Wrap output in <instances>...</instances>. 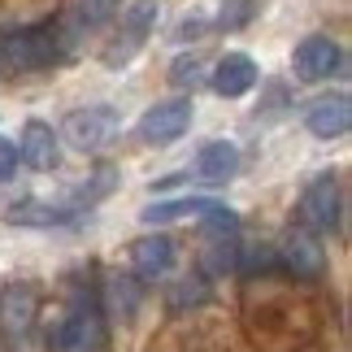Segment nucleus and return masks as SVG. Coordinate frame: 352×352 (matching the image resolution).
<instances>
[{"mask_svg": "<svg viewBox=\"0 0 352 352\" xmlns=\"http://www.w3.org/2000/svg\"><path fill=\"white\" fill-rule=\"evenodd\" d=\"M218 200L213 196H183V200H157V205H148L140 218L148 222V226H166V222H174V218H200V213H209Z\"/></svg>", "mask_w": 352, "mask_h": 352, "instance_id": "obj_17", "label": "nucleus"}, {"mask_svg": "<svg viewBox=\"0 0 352 352\" xmlns=\"http://www.w3.org/2000/svg\"><path fill=\"white\" fill-rule=\"evenodd\" d=\"M113 5L118 0H78V9H74V18L83 31H96V26H104L113 18Z\"/></svg>", "mask_w": 352, "mask_h": 352, "instance_id": "obj_20", "label": "nucleus"}, {"mask_svg": "<svg viewBox=\"0 0 352 352\" xmlns=\"http://www.w3.org/2000/svg\"><path fill=\"white\" fill-rule=\"evenodd\" d=\"M283 261H287L292 274L300 278H318L322 265H327V256H322V243L314 231H305V226H292L287 239H283Z\"/></svg>", "mask_w": 352, "mask_h": 352, "instance_id": "obj_14", "label": "nucleus"}, {"mask_svg": "<svg viewBox=\"0 0 352 352\" xmlns=\"http://www.w3.org/2000/svg\"><path fill=\"white\" fill-rule=\"evenodd\" d=\"M52 352H100L104 348V314L96 296H74L70 309L48 335Z\"/></svg>", "mask_w": 352, "mask_h": 352, "instance_id": "obj_2", "label": "nucleus"}, {"mask_svg": "<svg viewBox=\"0 0 352 352\" xmlns=\"http://www.w3.org/2000/svg\"><path fill=\"white\" fill-rule=\"evenodd\" d=\"M200 78H205V61H200L196 52L174 57V65H170V83H174V87H196Z\"/></svg>", "mask_w": 352, "mask_h": 352, "instance_id": "obj_19", "label": "nucleus"}, {"mask_svg": "<svg viewBox=\"0 0 352 352\" xmlns=\"http://www.w3.org/2000/svg\"><path fill=\"white\" fill-rule=\"evenodd\" d=\"M0 352H9V348H5V340H0Z\"/></svg>", "mask_w": 352, "mask_h": 352, "instance_id": "obj_26", "label": "nucleus"}, {"mask_svg": "<svg viewBox=\"0 0 352 352\" xmlns=\"http://www.w3.org/2000/svg\"><path fill=\"white\" fill-rule=\"evenodd\" d=\"M252 13V0H222V13H218V26H226V31H235V26L248 22Z\"/></svg>", "mask_w": 352, "mask_h": 352, "instance_id": "obj_21", "label": "nucleus"}, {"mask_svg": "<svg viewBox=\"0 0 352 352\" xmlns=\"http://www.w3.org/2000/svg\"><path fill=\"white\" fill-rule=\"evenodd\" d=\"M157 18H161V5H157V0H135V5L122 13V22H118V31L109 39V48H104V65L118 70V65L135 61V52H140L148 44V35H153Z\"/></svg>", "mask_w": 352, "mask_h": 352, "instance_id": "obj_4", "label": "nucleus"}, {"mask_svg": "<svg viewBox=\"0 0 352 352\" xmlns=\"http://www.w3.org/2000/svg\"><path fill=\"white\" fill-rule=\"evenodd\" d=\"M104 300H109L113 318L131 322L135 314H140V278L135 274H109L104 278Z\"/></svg>", "mask_w": 352, "mask_h": 352, "instance_id": "obj_18", "label": "nucleus"}, {"mask_svg": "<svg viewBox=\"0 0 352 352\" xmlns=\"http://www.w3.org/2000/svg\"><path fill=\"white\" fill-rule=\"evenodd\" d=\"M209 87L218 91L222 100H239V96H248V91L256 87V65H252V57H243V52H226V57L213 65Z\"/></svg>", "mask_w": 352, "mask_h": 352, "instance_id": "obj_12", "label": "nucleus"}, {"mask_svg": "<svg viewBox=\"0 0 352 352\" xmlns=\"http://www.w3.org/2000/svg\"><path fill=\"white\" fill-rule=\"evenodd\" d=\"M239 174V148L231 140H209L196 153V179L205 183H226Z\"/></svg>", "mask_w": 352, "mask_h": 352, "instance_id": "obj_16", "label": "nucleus"}, {"mask_svg": "<svg viewBox=\"0 0 352 352\" xmlns=\"http://www.w3.org/2000/svg\"><path fill=\"white\" fill-rule=\"evenodd\" d=\"M39 322V292L31 283H13L0 292V340H26Z\"/></svg>", "mask_w": 352, "mask_h": 352, "instance_id": "obj_8", "label": "nucleus"}, {"mask_svg": "<svg viewBox=\"0 0 352 352\" xmlns=\"http://www.w3.org/2000/svg\"><path fill=\"white\" fill-rule=\"evenodd\" d=\"M292 65H296V74H300L305 83H322V78H331L344 65V52H340V44H335L331 35H309V39L296 44Z\"/></svg>", "mask_w": 352, "mask_h": 352, "instance_id": "obj_9", "label": "nucleus"}, {"mask_svg": "<svg viewBox=\"0 0 352 352\" xmlns=\"http://www.w3.org/2000/svg\"><path fill=\"white\" fill-rule=\"evenodd\" d=\"M205 283H192V278H187V283H179V287H174L170 292V300H174V309H187V305H200V300H205Z\"/></svg>", "mask_w": 352, "mask_h": 352, "instance_id": "obj_22", "label": "nucleus"}, {"mask_svg": "<svg viewBox=\"0 0 352 352\" xmlns=\"http://www.w3.org/2000/svg\"><path fill=\"white\" fill-rule=\"evenodd\" d=\"M174 270V239L170 235H144L131 243V274L140 283H157Z\"/></svg>", "mask_w": 352, "mask_h": 352, "instance_id": "obj_10", "label": "nucleus"}, {"mask_svg": "<svg viewBox=\"0 0 352 352\" xmlns=\"http://www.w3.org/2000/svg\"><path fill=\"white\" fill-rule=\"evenodd\" d=\"M305 126H309V135H318V140H340V135H348V126H352V100L344 91L318 100L314 109L305 113Z\"/></svg>", "mask_w": 352, "mask_h": 352, "instance_id": "obj_15", "label": "nucleus"}, {"mask_svg": "<svg viewBox=\"0 0 352 352\" xmlns=\"http://www.w3.org/2000/svg\"><path fill=\"white\" fill-rule=\"evenodd\" d=\"M0 74H5V57H0Z\"/></svg>", "mask_w": 352, "mask_h": 352, "instance_id": "obj_25", "label": "nucleus"}, {"mask_svg": "<svg viewBox=\"0 0 352 352\" xmlns=\"http://www.w3.org/2000/svg\"><path fill=\"white\" fill-rule=\"evenodd\" d=\"M192 100L187 96H174V100H161L153 104L144 118H140V140L144 144H174V140H183L187 126H192Z\"/></svg>", "mask_w": 352, "mask_h": 352, "instance_id": "obj_7", "label": "nucleus"}, {"mask_svg": "<svg viewBox=\"0 0 352 352\" xmlns=\"http://www.w3.org/2000/svg\"><path fill=\"white\" fill-rule=\"evenodd\" d=\"M78 18L74 22H39V26H22V31L0 35V57H5V74H31V70H48L52 61H61L78 39Z\"/></svg>", "mask_w": 352, "mask_h": 352, "instance_id": "obj_1", "label": "nucleus"}, {"mask_svg": "<svg viewBox=\"0 0 352 352\" xmlns=\"http://www.w3.org/2000/svg\"><path fill=\"white\" fill-rule=\"evenodd\" d=\"M118 135V113L109 104H87V109H74L61 122V140L78 148V153H96Z\"/></svg>", "mask_w": 352, "mask_h": 352, "instance_id": "obj_6", "label": "nucleus"}, {"mask_svg": "<svg viewBox=\"0 0 352 352\" xmlns=\"http://www.w3.org/2000/svg\"><path fill=\"white\" fill-rule=\"evenodd\" d=\"M18 161L31 170H52L61 161V144H57V131L48 122H26L22 126V140H18Z\"/></svg>", "mask_w": 352, "mask_h": 352, "instance_id": "obj_13", "label": "nucleus"}, {"mask_svg": "<svg viewBox=\"0 0 352 352\" xmlns=\"http://www.w3.org/2000/svg\"><path fill=\"white\" fill-rule=\"evenodd\" d=\"M340 209H344V187L340 174H318L300 196V226L314 235H327L340 226Z\"/></svg>", "mask_w": 352, "mask_h": 352, "instance_id": "obj_5", "label": "nucleus"}, {"mask_svg": "<svg viewBox=\"0 0 352 352\" xmlns=\"http://www.w3.org/2000/svg\"><path fill=\"white\" fill-rule=\"evenodd\" d=\"M200 218H205V226H200V239H205L200 261H205L209 274H231L239 265V218L222 205V200L209 213H200Z\"/></svg>", "mask_w": 352, "mask_h": 352, "instance_id": "obj_3", "label": "nucleus"}, {"mask_svg": "<svg viewBox=\"0 0 352 352\" xmlns=\"http://www.w3.org/2000/svg\"><path fill=\"white\" fill-rule=\"evenodd\" d=\"M13 226H35V231H61V226L83 222V205H44V200H26L5 213Z\"/></svg>", "mask_w": 352, "mask_h": 352, "instance_id": "obj_11", "label": "nucleus"}, {"mask_svg": "<svg viewBox=\"0 0 352 352\" xmlns=\"http://www.w3.org/2000/svg\"><path fill=\"white\" fill-rule=\"evenodd\" d=\"M205 31V18H183V26L174 31V39H187V35H200Z\"/></svg>", "mask_w": 352, "mask_h": 352, "instance_id": "obj_24", "label": "nucleus"}, {"mask_svg": "<svg viewBox=\"0 0 352 352\" xmlns=\"http://www.w3.org/2000/svg\"><path fill=\"white\" fill-rule=\"evenodd\" d=\"M13 174H18V148L9 140H0V183H9Z\"/></svg>", "mask_w": 352, "mask_h": 352, "instance_id": "obj_23", "label": "nucleus"}]
</instances>
